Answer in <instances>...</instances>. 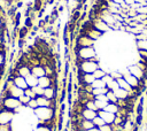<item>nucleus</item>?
<instances>
[{
	"label": "nucleus",
	"instance_id": "9",
	"mask_svg": "<svg viewBox=\"0 0 147 131\" xmlns=\"http://www.w3.org/2000/svg\"><path fill=\"white\" fill-rule=\"evenodd\" d=\"M98 115L106 122V124H113L115 121V117H116V114H113V113H109L106 110H99Z\"/></svg>",
	"mask_w": 147,
	"mask_h": 131
},
{
	"label": "nucleus",
	"instance_id": "32",
	"mask_svg": "<svg viewBox=\"0 0 147 131\" xmlns=\"http://www.w3.org/2000/svg\"><path fill=\"white\" fill-rule=\"evenodd\" d=\"M85 108L92 109V110H94V111H99L98 108H96V106H95V103H94V101H87L86 105H85Z\"/></svg>",
	"mask_w": 147,
	"mask_h": 131
},
{
	"label": "nucleus",
	"instance_id": "39",
	"mask_svg": "<svg viewBox=\"0 0 147 131\" xmlns=\"http://www.w3.org/2000/svg\"><path fill=\"white\" fill-rule=\"evenodd\" d=\"M95 100H100V101H107V102H108V99H107V95H106V94H100V95H96V97H95Z\"/></svg>",
	"mask_w": 147,
	"mask_h": 131
},
{
	"label": "nucleus",
	"instance_id": "35",
	"mask_svg": "<svg viewBox=\"0 0 147 131\" xmlns=\"http://www.w3.org/2000/svg\"><path fill=\"white\" fill-rule=\"evenodd\" d=\"M99 129H100V131H113V129H111V125H110V124H105V125L100 126Z\"/></svg>",
	"mask_w": 147,
	"mask_h": 131
},
{
	"label": "nucleus",
	"instance_id": "23",
	"mask_svg": "<svg viewBox=\"0 0 147 131\" xmlns=\"http://www.w3.org/2000/svg\"><path fill=\"white\" fill-rule=\"evenodd\" d=\"M109 91V88L106 86V87H102V88H93V95L96 97V95H100V94H107V92Z\"/></svg>",
	"mask_w": 147,
	"mask_h": 131
},
{
	"label": "nucleus",
	"instance_id": "12",
	"mask_svg": "<svg viewBox=\"0 0 147 131\" xmlns=\"http://www.w3.org/2000/svg\"><path fill=\"white\" fill-rule=\"evenodd\" d=\"M13 80H14V84H15L17 87L22 88V90H25V88H28V87H29V86H28V84H26L25 78H24V77H22V76H15V77L13 78Z\"/></svg>",
	"mask_w": 147,
	"mask_h": 131
},
{
	"label": "nucleus",
	"instance_id": "22",
	"mask_svg": "<svg viewBox=\"0 0 147 131\" xmlns=\"http://www.w3.org/2000/svg\"><path fill=\"white\" fill-rule=\"evenodd\" d=\"M92 86H93V88H102V87H106L107 85L102 79H95L92 83Z\"/></svg>",
	"mask_w": 147,
	"mask_h": 131
},
{
	"label": "nucleus",
	"instance_id": "6",
	"mask_svg": "<svg viewBox=\"0 0 147 131\" xmlns=\"http://www.w3.org/2000/svg\"><path fill=\"white\" fill-rule=\"evenodd\" d=\"M78 56H80L83 60H88V59H92L93 56H95V52L93 49V47H80L78 54Z\"/></svg>",
	"mask_w": 147,
	"mask_h": 131
},
{
	"label": "nucleus",
	"instance_id": "30",
	"mask_svg": "<svg viewBox=\"0 0 147 131\" xmlns=\"http://www.w3.org/2000/svg\"><path fill=\"white\" fill-rule=\"evenodd\" d=\"M32 90H33V92L36 93V95L37 97H40V95H44V90L45 88H42L41 86H39V85H37V86H34V87H31Z\"/></svg>",
	"mask_w": 147,
	"mask_h": 131
},
{
	"label": "nucleus",
	"instance_id": "15",
	"mask_svg": "<svg viewBox=\"0 0 147 131\" xmlns=\"http://www.w3.org/2000/svg\"><path fill=\"white\" fill-rule=\"evenodd\" d=\"M82 115H83L84 120H90V121H92L94 117L98 116V111H94V110H92V109H87V108H85V109L83 110Z\"/></svg>",
	"mask_w": 147,
	"mask_h": 131
},
{
	"label": "nucleus",
	"instance_id": "21",
	"mask_svg": "<svg viewBox=\"0 0 147 131\" xmlns=\"http://www.w3.org/2000/svg\"><path fill=\"white\" fill-rule=\"evenodd\" d=\"M106 75H107V72H106L103 69H101V68L96 69V70L93 72V76H94V78H95V79H102Z\"/></svg>",
	"mask_w": 147,
	"mask_h": 131
},
{
	"label": "nucleus",
	"instance_id": "33",
	"mask_svg": "<svg viewBox=\"0 0 147 131\" xmlns=\"http://www.w3.org/2000/svg\"><path fill=\"white\" fill-rule=\"evenodd\" d=\"M18 100H20V101H21V103H22V105H23V106H26V105H28V103H29V101H30V100H31V99H30V98H29V97H26V95H25V94H23V95H22V97H20V98H18Z\"/></svg>",
	"mask_w": 147,
	"mask_h": 131
},
{
	"label": "nucleus",
	"instance_id": "40",
	"mask_svg": "<svg viewBox=\"0 0 147 131\" xmlns=\"http://www.w3.org/2000/svg\"><path fill=\"white\" fill-rule=\"evenodd\" d=\"M63 43H64V46H70V39H69V36L68 34H63Z\"/></svg>",
	"mask_w": 147,
	"mask_h": 131
},
{
	"label": "nucleus",
	"instance_id": "2",
	"mask_svg": "<svg viewBox=\"0 0 147 131\" xmlns=\"http://www.w3.org/2000/svg\"><path fill=\"white\" fill-rule=\"evenodd\" d=\"M1 107L2 108H6L8 110H11V111H18L23 105L21 103V101L17 99V98H13V97H5L1 101Z\"/></svg>",
	"mask_w": 147,
	"mask_h": 131
},
{
	"label": "nucleus",
	"instance_id": "19",
	"mask_svg": "<svg viewBox=\"0 0 147 131\" xmlns=\"http://www.w3.org/2000/svg\"><path fill=\"white\" fill-rule=\"evenodd\" d=\"M80 128H82L83 130L87 131V130L94 128V124H93V122L90 121V120H83V121L80 122Z\"/></svg>",
	"mask_w": 147,
	"mask_h": 131
},
{
	"label": "nucleus",
	"instance_id": "13",
	"mask_svg": "<svg viewBox=\"0 0 147 131\" xmlns=\"http://www.w3.org/2000/svg\"><path fill=\"white\" fill-rule=\"evenodd\" d=\"M44 97L47 99H56L57 93H56V88L55 87H46L44 90Z\"/></svg>",
	"mask_w": 147,
	"mask_h": 131
},
{
	"label": "nucleus",
	"instance_id": "28",
	"mask_svg": "<svg viewBox=\"0 0 147 131\" xmlns=\"http://www.w3.org/2000/svg\"><path fill=\"white\" fill-rule=\"evenodd\" d=\"M24 94H25L26 97H29L30 99H36V98H37L36 93L33 92V90H32L31 87H28V88H25V90H24Z\"/></svg>",
	"mask_w": 147,
	"mask_h": 131
},
{
	"label": "nucleus",
	"instance_id": "1",
	"mask_svg": "<svg viewBox=\"0 0 147 131\" xmlns=\"http://www.w3.org/2000/svg\"><path fill=\"white\" fill-rule=\"evenodd\" d=\"M33 114L38 118L39 123H44L55 118V109L51 107H38L33 110Z\"/></svg>",
	"mask_w": 147,
	"mask_h": 131
},
{
	"label": "nucleus",
	"instance_id": "5",
	"mask_svg": "<svg viewBox=\"0 0 147 131\" xmlns=\"http://www.w3.org/2000/svg\"><path fill=\"white\" fill-rule=\"evenodd\" d=\"M94 40H92L90 37L87 36H77L76 37V45H78L79 47H93Z\"/></svg>",
	"mask_w": 147,
	"mask_h": 131
},
{
	"label": "nucleus",
	"instance_id": "27",
	"mask_svg": "<svg viewBox=\"0 0 147 131\" xmlns=\"http://www.w3.org/2000/svg\"><path fill=\"white\" fill-rule=\"evenodd\" d=\"M94 103H95V106H96L98 110H103V109H105V107L108 105V102H107V101H100V100H94Z\"/></svg>",
	"mask_w": 147,
	"mask_h": 131
},
{
	"label": "nucleus",
	"instance_id": "29",
	"mask_svg": "<svg viewBox=\"0 0 147 131\" xmlns=\"http://www.w3.org/2000/svg\"><path fill=\"white\" fill-rule=\"evenodd\" d=\"M107 87H108L110 91H115V90L119 88V86H118V83H117V80H116V79L111 80V82H110V83L107 85Z\"/></svg>",
	"mask_w": 147,
	"mask_h": 131
},
{
	"label": "nucleus",
	"instance_id": "16",
	"mask_svg": "<svg viewBox=\"0 0 147 131\" xmlns=\"http://www.w3.org/2000/svg\"><path fill=\"white\" fill-rule=\"evenodd\" d=\"M117 80V83H118V86H119V88H123V90H125V91H127V92H130V91H132V88L133 87H131L130 86V84L123 78V77H121V78H117L116 79Z\"/></svg>",
	"mask_w": 147,
	"mask_h": 131
},
{
	"label": "nucleus",
	"instance_id": "41",
	"mask_svg": "<svg viewBox=\"0 0 147 131\" xmlns=\"http://www.w3.org/2000/svg\"><path fill=\"white\" fill-rule=\"evenodd\" d=\"M2 28H5V20L0 17V30H1Z\"/></svg>",
	"mask_w": 147,
	"mask_h": 131
},
{
	"label": "nucleus",
	"instance_id": "3",
	"mask_svg": "<svg viewBox=\"0 0 147 131\" xmlns=\"http://www.w3.org/2000/svg\"><path fill=\"white\" fill-rule=\"evenodd\" d=\"M100 66H99V62H94L92 61L91 59L88 60H84L82 62V64L78 67V69H80L84 74H93L96 69H99Z\"/></svg>",
	"mask_w": 147,
	"mask_h": 131
},
{
	"label": "nucleus",
	"instance_id": "37",
	"mask_svg": "<svg viewBox=\"0 0 147 131\" xmlns=\"http://www.w3.org/2000/svg\"><path fill=\"white\" fill-rule=\"evenodd\" d=\"M138 53H139V56H140L141 59H144V60H147V51H142V49H139V51H138Z\"/></svg>",
	"mask_w": 147,
	"mask_h": 131
},
{
	"label": "nucleus",
	"instance_id": "31",
	"mask_svg": "<svg viewBox=\"0 0 147 131\" xmlns=\"http://www.w3.org/2000/svg\"><path fill=\"white\" fill-rule=\"evenodd\" d=\"M26 107L30 108V109H32V110H34L36 108H38V102H37V100H36V99H31V100L29 101V103L26 105Z\"/></svg>",
	"mask_w": 147,
	"mask_h": 131
},
{
	"label": "nucleus",
	"instance_id": "7",
	"mask_svg": "<svg viewBox=\"0 0 147 131\" xmlns=\"http://www.w3.org/2000/svg\"><path fill=\"white\" fill-rule=\"evenodd\" d=\"M122 76H123V78L130 84L131 87H133V88H137V87H138V85H139V79L136 78L133 75H131V74L129 72V70L122 72Z\"/></svg>",
	"mask_w": 147,
	"mask_h": 131
},
{
	"label": "nucleus",
	"instance_id": "26",
	"mask_svg": "<svg viewBox=\"0 0 147 131\" xmlns=\"http://www.w3.org/2000/svg\"><path fill=\"white\" fill-rule=\"evenodd\" d=\"M137 47H138V49L147 51V39H145V40H137Z\"/></svg>",
	"mask_w": 147,
	"mask_h": 131
},
{
	"label": "nucleus",
	"instance_id": "24",
	"mask_svg": "<svg viewBox=\"0 0 147 131\" xmlns=\"http://www.w3.org/2000/svg\"><path fill=\"white\" fill-rule=\"evenodd\" d=\"M92 122H93V124H94V126H96V128H100V126H102V125H105L106 124V122L98 115L96 117H94L93 120H92Z\"/></svg>",
	"mask_w": 147,
	"mask_h": 131
},
{
	"label": "nucleus",
	"instance_id": "18",
	"mask_svg": "<svg viewBox=\"0 0 147 131\" xmlns=\"http://www.w3.org/2000/svg\"><path fill=\"white\" fill-rule=\"evenodd\" d=\"M114 93H115L117 99H127V97H129L127 91H125L123 88H117V90L114 91Z\"/></svg>",
	"mask_w": 147,
	"mask_h": 131
},
{
	"label": "nucleus",
	"instance_id": "38",
	"mask_svg": "<svg viewBox=\"0 0 147 131\" xmlns=\"http://www.w3.org/2000/svg\"><path fill=\"white\" fill-rule=\"evenodd\" d=\"M5 61H6V56H5V53L0 52V68H2V67H3V64H5Z\"/></svg>",
	"mask_w": 147,
	"mask_h": 131
},
{
	"label": "nucleus",
	"instance_id": "17",
	"mask_svg": "<svg viewBox=\"0 0 147 131\" xmlns=\"http://www.w3.org/2000/svg\"><path fill=\"white\" fill-rule=\"evenodd\" d=\"M25 80H26V84L29 87H34L38 85V78L36 76H33L32 74H30L28 77H25Z\"/></svg>",
	"mask_w": 147,
	"mask_h": 131
},
{
	"label": "nucleus",
	"instance_id": "11",
	"mask_svg": "<svg viewBox=\"0 0 147 131\" xmlns=\"http://www.w3.org/2000/svg\"><path fill=\"white\" fill-rule=\"evenodd\" d=\"M16 70H17V74L18 76H22V77H28L30 74H31V68L29 66H21V64H17L16 67Z\"/></svg>",
	"mask_w": 147,
	"mask_h": 131
},
{
	"label": "nucleus",
	"instance_id": "34",
	"mask_svg": "<svg viewBox=\"0 0 147 131\" xmlns=\"http://www.w3.org/2000/svg\"><path fill=\"white\" fill-rule=\"evenodd\" d=\"M33 131H52V129H49L48 126H46V125H44V124H38L37 128H36Z\"/></svg>",
	"mask_w": 147,
	"mask_h": 131
},
{
	"label": "nucleus",
	"instance_id": "4",
	"mask_svg": "<svg viewBox=\"0 0 147 131\" xmlns=\"http://www.w3.org/2000/svg\"><path fill=\"white\" fill-rule=\"evenodd\" d=\"M14 117H15V111L8 110L6 108L0 109V124H3V125L10 124L13 122Z\"/></svg>",
	"mask_w": 147,
	"mask_h": 131
},
{
	"label": "nucleus",
	"instance_id": "10",
	"mask_svg": "<svg viewBox=\"0 0 147 131\" xmlns=\"http://www.w3.org/2000/svg\"><path fill=\"white\" fill-rule=\"evenodd\" d=\"M93 25H94V29H96L98 31H100L101 33H103V32H107L110 28H109V25L105 22V21H102V20H100V18H96V20H94L93 21Z\"/></svg>",
	"mask_w": 147,
	"mask_h": 131
},
{
	"label": "nucleus",
	"instance_id": "8",
	"mask_svg": "<svg viewBox=\"0 0 147 131\" xmlns=\"http://www.w3.org/2000/svg\"><path fill=\"white\" fill-rule=\"evenodd\" d=\"M129 72L131 74V75H133L136 78H138L139 80H141V79H144V80H146L145 79V72L137 66V64H133V66H130L129 67Z\"/></svg>",
	"mask_w": 147,
	"mask_h": 131
},
{
	"label": "nucleus",
	"instance_id": "42",
	"mask_svg": "<svg viewBox=\"0 0 147 131\" xmlns=\"http://www.w3.org/2000/svg\"><path fill=\"white\" fill-rule=\"evenodd\" d=\"M87 131H100V129L96 128V126H94V128H92V129H90V130H87Z\"/></svg>",
	"mask_w": 147,
	"mask_h": 131
},
{
	"label": "nucleus",
	"instance_id": "14",
	"mask_svg": "<svg viewBox=\"0 0 147 131\" xmlns=\"http://www.w3.org/2000/svg\"><path fill=\"white\" fill-rule=\"evenodd\" d=\"M31 74H32L33 76H36L37 78H40V77H42V76H46V75H45V69H44V67H41V66L32 67V68H31Z\"/></svg>",
	"mask_w": 147,
	"mask_h": 131
},
{
	"label": "nucleus",
	"instance_id": "25",
	"mask_svg": "<svg viewBox=\"0 0 147 131\" xmlns=\"http://www.w3.org/2000/svg\"><path fill=\"white\" fill-rule=\"evenodd\" d=\"M107 99H108V102H113V103H116L117 102V98H116V95H115V93H114V91H108L107 92Z\"/></svg>",
	"mask_w": 147,
	"mask_h": 131
},
{
	"label": "nucleus",
	"instance_id": "36",
	"mask_svg": "<svg viewBox=\"0 0 147 131\" xmlns=\"http://www.w3.org/2000/svg\"><path fill=\"white\" fill-rule=\"evenodd\" d=\"M0 131H13V130H11L10 124H7V125L0 124Z\"/></svg>",
	"mask_w": 147,
	"mask_h": 131
},
{
	"label": "nucleus",
	"instance_id": "20",
	"mask_svg": "<svg viewBox=\"0 0 147 131\" xmlns=\"http://www.w3.org/2000/svg\"><path fill=\"white\" fill-rule=\"evenodd\" d=\"M106 111H109V113H113V114H116L118 111V106L116 103H113V102H108V105L105 107Z\"/></svg>",
	"mask_w": 147,
	"mask_h": 131
}]
</instances>
